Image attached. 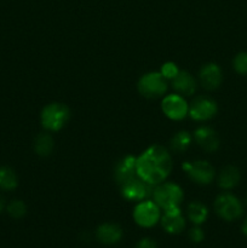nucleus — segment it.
Returning a JSON list of instances; mask_svg holds the SVG:
<instances>
[{"instance_id":"nucleus-1","label":"nucleus","mask_w":247,"mask_h":248,"mask_svg":"<svg viewBox=\"0 0 247 248\" xmlns=\"http://www.w3.org/2000/svg\"><path fill=\"white\" fill-rule=\"evenodd\" d=\"M172 170L170 153L161 145H153L136 159V171L139 178L155 186L164 182Z\"/></svg>"},{"instance_id":"nucleus-2","label":"nucleus","mask_w":247,"mask_h":248,"mask_svg":"<svg viewBox=\"0 0 247 248\" xmlns=\"http://www.w3.org/2000/svg\"><path fill=\"white\" fill-rule=\"evenodd\" d=\"M153 200L164 211L179 208L183 201V190L174 183H164L153 190Z\"/></svg>"},{"instance_id":"nucleus-3","label":"nucleus","mask_w":247,"mask_h":248,"mask_svg":"<svg viewBox=\"0 0 247 248\" xmlns=\"http://www.w3.org/2000/svg\"><path fill=\"white\" fill-rule=\"evenodd\" d=\"M69 109L65 104L51 103L41 113V124L48 131H60L69 120Z\"/></svg>"},{"instance_id":"nucleus-4","label":"nucleus","mask_w":247,"mask_h":248,"mask_svg":"<svg viewBox=\"0 0 247 248\" xmlns=\"http://www.w3.org/2000/svg\"><path fill=\"white\" fill-rule=\"evenodd\" d=\"M167 90V81L161 73H148L138 81V91L147 98H157Z\"/></svg>"},{"instance_id":"nucleus-5","label":"nucleus","mask_w":247,"mask_h":248,"mask_svg":"<svg viewBox=\"0 0 247 248\" xmlns=\"http://www.w3.org/2000/svg\"><path fill=\"white\" fill-rule=\"evenodd\" d=\"M215 211L222 219L232 222L242 215V205L236 196L232 194H222L215 201Z\"/></svg>"},{"instance_id":"nucleus-6","label":"nucleus","mask_w":247,"mask_h":248,"mask_svg":"<svg viewBox=\"0 0 247 248\" xmlns=\"http://www.w3.org/2000/svg\"><path fill=\"white\" fill-rule=\"evenodd\" d=\"M160 217V207L154 201H142L133 210V219L142 228L154 227Z\"/></svg>"},{"instance_id":"nucleus-7","label":"nucleus","mask_w":247,"mask_h":248,"mask_svg":"<svg viewBox=\"0 0 247 248\" xmlns=\"http://www.w3.org/2000/svg\"><path fill=\"white\" fill-rule=\"evenodd\" d=\"M121 194L126 200L142 201L153 195V188L152 184L136 176L121 186Z\"/></svg>"},{"instance_id":"nucleus-8","label":"nucleus","mask_w":247,"mask_h":248,"mask_svg":"<svg viewBox=\"0 0 247 248\" xmlns=\"http://www.w3.org/2000/svg\"><path fill=\"white\" fill-rule=\"evenodd\" d=\"M183 169L185 170L191 181L201 186L210 184L215 177V170L207 161L188 162V164H184Z\"/></svg>"},{"instance_id":"nucleus-9","label":"nucleus","mask_w":247,"mask_h":248,"mask_svg":"<svg viewBox=\"0 0 247 248\" xmlns=\"http://www.w3.org/2000/svg\"><path fill=\"white\" fill-rule=\"evenodd\" d=\"M162 111L171 120H182L188 114L189 108L185 99L179 94H169L162 99Z\"/></svg>"},{"instance_id":"nucleus-10","label":"nucleus","mask_w":247,"mask_h":248,"mask_svg":"<svg viewBox=\"0 0 247 248\" xmlns=\"http://www.w3.org/2000/svg\"><path fill=\"white\" fill-rule=\"evenodd\" d=\"M217 103L210 97H198L189 108V115L198 121L210 120L217 113Z\"/></svg>"},{"instance_id":"nucleus-11","label":"nucleus","mask_w":247,"mask_h":248,"mask_svg":"<svg viewBox=\"0 0 247 248\" xmlns=\"http://www.w3.org/2000/svg\"><path fill=\"white\" fill-rule=\"evenodd\" d=\"M161 225L165 232L176 235L185 228V219L179 208H173V210L165 211L161 218Z\"/></svg>"},{"instance_id":"nucleus-12","label":"nucleus","mask_w":247,"mask_h":248,"mask_svg":"<svg viewBox=\"0 0 247 248\" xmlns=\"http://www.w3.org/2000/svg\"><path fill=\"white\" fill-rule=\"evenodd\" d=\"M200 81L202 86L207 90H215L222 82V70L215 63H208L203 65L200 70Z\"/></svg>"},{"instance_id":"nucleus-13","label":"nucleus","mask_w":247,"mask_h":248,"mask_svg":"<svg viewBox=\"0 0 247 248\" xmlns=\"http://www.w3.org/2000/svg\"><path fill=\"white\" fill-rule=\"evenodd\" d=\"M194 138H195L196 143L207 152H215L219 147V138H218L217 133L212 128L206 127V126L198 128L194 133Z\"/></svg>"},{"instance_id":"nucleus-14","label":"nucleus","mask_w":247,"mask_h":248,"mask_svg":"<svg viewBox=\"0 0 247 248\" xmlns=\"http://www.w3.org/2000/svg\"><path fill=\"white\" fill-rule=\"evenodd\" d=\"M115 179L120 186L132 179L133 177L138 176L136 171V157L125 156L115 167Z\"/></svg>"},{"instance_id":"nucleus-15","label":"nucleus","mask_w":247,"mask_h":248,"mask_svg":"<svg viewBox=\"0 0 247 248\" xmlns=\"http://www.w3.org/2000/svg\"><path fill=\"white\" fill-rule=\"evenodd\" d=\"M96 236L98 241L103 245H115L123 237V230L119 225L106 223L99 225L96 232Z\"/></svg>"},{"instance_id":"nucleus-16","label":"nucleus","mask_w":247,"mask_h":248,"mask_svg":"<svg viewBox=\"0 0 247 248\" xmlns=\"http://www.w3.org/2000/svg\"><path fill=\"white\" fill-rule=\"evenodd\" d=\"M173 89L183 96H191L196 90V81L188 72H178L173 78Z\"/></svg>"},{"instance_id":"nucleus-17","label":"nucleus","mask_w":247,"mask_h":248,"mask_svg":"<svg viewBox=\"0 0 247 248\" xmlns=\"http://www.w3.org/2000/svg\"><path fill=\"white\" fill-rule=\"evenodd\" d=\"M240 181V172L236 167L227 166L222 170L218 178V184L223 189H232L237 186Z\"/></svg>"},{"instance_id":"nucleus-18","label":"nucleus","mask_w":247,"mask_h":248,"mask_svg":"<svg viewBox=\"0 0 247 248\" xmlns=\"http://www.w3.org/2000/svg\"><path fill=\"white\" fill-rule=\"evenodd\" d=\"M208 211L203 203L191 202L188 206V218L195 225H200L207 219Z\"/></svg>"},{"instance_id":"nucleus-19","label":"nucleus","mask_w":247,"mask_h":248,"mask_svg":"<svg viewBox=\"0 0 247 248\" xmlns=\"http://www.w3.org/2000/svg\"><path fill=\"white\" fill-rule=\"evenodd\" d=\"M17 176L10 167H0V189L2 190H14L17 186Z\"/></svg>"},{"instance_id":"nucleus-20","label":"nucleus","mask_w":247,"mask_h":248,"mask_svg":"<svg viewBox=\"0 0 247 248\" xmlns=\"http://www.w3.org/2000/svg\"><path fill=\"white\" fill-rule=\"evenodd\" d=\"M35 153L40 156H48L53 149L52 137L47 133H41L36 137L35 144H34Z\"/></svg>"},{"instance_id":"nucleus-21","label":"nucleus","mask_w":247,"mask_h":248,"mask_svg":"<svg viewBox=\"0 0 247 248\" xmlns=\"http://www.w3.org/2000/svg\"><path fill=\"white\" fill-rule=\"evenodd\" d=\"M191 142V136L186 131H181L171 140V147L174 152H184L188 149Z\"/></svg>"},{"instance_id":"nucleus-22","label":"nucleus","mask_w":247,"mask_h":248,"mask_svg":"<svg viewBox=\"0 0 247 248\" xmlns=\"http://www.w3.org/2000/svg\"><path fill=\"white\" fill-rule=\"evenodd\" d=\"M7 212H9V215L11 216L12 218L18 219V218H22L26 215L27 207L26 205H24L23 201L14 200L9 203V206H7Z\"/></svg>"},{"instance_id":"nucleus-23","label":"nucleus","mask_w":247,"mask_h":248,"mask_svg":"<svg viewBox=\"0 0 247 248\" xmlns=\"http://www.w3.org/2000/svg\"><path fill=\"white\" fill-rule=\"evenodd\" d=\"M234 68L239 74H247V52H241L235 57Z\"/></svg>"},{"instance_id":"nucleus-24","label":"nucleus","mask_w":247,"mask_h":248,"mask_svg":"<svg viewBox=\"0 0 247 248\" xmlns=\"http://www.w3.org/2000/svg\"><path fill=\"white\" fill-rule=\"evenodd\" d=\"M178 72L179 70H178V68H177V65L172 62L165 63L161 68V74L166 80L173 79V78L178 74Z\"/></svg>"},{"instance_id":"nucleus-25","label":"nucleus","mask_w":247,"mask_h":248,"mask_svg":"<svg viewBox=\"0 0 247 248\" xmlns=\"http://www.w3.org/2000/svg\"><path fill=\"white\" fill-rule=\"evenodd\" d=\"M189 237H190L191 241L198 244V242L202 241L203 237H205V234H203V230L201 228L195 227L193 229H190V232H189Z\"/></svg>"},{"instance_id":"nucleus-26","label":"nucleus","mask_w":247,"mask_h":248,"mask_svg":"<svg viewBox=\"0 0 247 248\" xmlns=\"http://www.w3.org/2000/svg\"><path fill=\"white\" fill-rule=\"evenodd\" d=\"M135 248H157L156 242L152 239H142Z\"/></svg>"},{"instance_id":"nucleus-27","label":"nucleus","mask_w":247,"mask_h":248,"mask_svg":"<svg viewBox=\"0 0 247 248\" xmlns=\"http://www.w3.org/2000/svg\"><path fill=\"white\" fill-rule=\"evenodd\" d=\"M242 232H244V234L247 236V217H246V219H245L244 224H242Z\"/></svg>"},{"instance_id":"nucleus-28","label":"nucleus","mask_w":247,"mask_h":248,"mask_svg":"<svg viewBox=\"0 0 247 248\" xmlns=\"http://www.w3.org/2000/svg\"><path fill=\"white\" fill-rule=\"evenodd\" d=\"M2 208H4V200H2V198L0 196V212L2 211Z\"/></svg>"},{"instance_id":"nucleus-29","label":"nucleus","mask_w":247,"mask_h":248,"mask_svg":"<svg viewBox=\"0 0 247 248\" xmlns=\"http://www.w3.org/2000/svg\"><path fill=\"white\" fill-rule=\"evenodd\" d=\"M246 201H247V199H246Z\"/></svg>"}]
</instances>
